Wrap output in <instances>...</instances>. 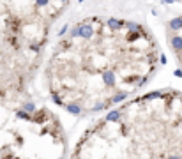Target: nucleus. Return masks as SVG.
<instances>
[{
    "mask_svg": "<svg viewBox=\"0 0 182 159\" xmlns=\"http://www.w3.org/2000/svg\"><path fill=\"white\" fill-rule=\"evenodd\" d=\"M149 83V76H143L140 81H138V87H143V85H147Z\"/></svg>",
    "mask_w": 182,
    "mask_h": 159,
    "instance_id": "nucleus-20",
    "label": "nucleus"
},
{
    "mask_svg": "<svg viewBox=\"0 0 182 159\" xmlns=\"http://www.w3.org/2000/svg\"><path fill=\"white\" fill-rule=\"evenodd\" d=\"M159 60H161V65H164V64H166V55L161 53V55H159Z\"/></svg>",
    "mask_w": 182,
    "mask_h": 159,
    "instance_id": "nucleus-21",
    "label": "nucleus"
},
{
    "mask_svg": "<svg viewBox=\"0 0 182 159\" xmlns=\"http://www.w3.org/2000/svg\"><path fill=\"white\" fill-rule=\"evenodd\" d=\"M64 108H65L69 113H73V115H81V106L78 103H67Z\"/></svg>",
    "mask_w": 182,
    "mask_h": 159,
    "instance_id": "nucleus-8",
    "label": "nucleus"
},
{
    "mask_svg": "<svg viewBox=\"0 0 182 159\" xmlns=\"http://www.w3.org/2000/svg\"><path fill=\"white\" fill-rule=\"evenodd\" d=\"M173 74H175L177 78H182V71H181V69H175V71H173Z\"/></svg>",
    "mask_w": 182,
    "mask_h": 159,
    "instance_id": "nucleus-22",
    "label": "nucleus"
},
{
    "mask_svg": "<svg viewBox=\"0 0 182 159\" xmlns=\"http://www.w3.org/2000/svg\"><path fill=\"white\" fill-rule=\"evenodd\" d=\"M34 4H36V7H46L48 4H50V0H34Z\"/></svg>",
    "mask_w": 182,
    "mask_h": 159,
    "instance_id": "nucleus-18",
    "label": "nucleus"
},
{
    "mask_svg": "<svg viewBox=\"0 0 182 159\" xmlns=\"http://www.w3.org/2000/svg\"><path fill=\"white\" fill-rule=\"evenodd\" d=\"M78 2H85V0H78Z\"/></svg>",
    "mask_w": 182,
    "mask_h": 159,
    "instance_id": "nucleus-26",
    "label": "nucleus"
},
{
    "mask_svg": "<svg viewBox=\"0 0 182 159\" xmlns=\"http://www.w3.org/2000/svg\"><path fill=\"white\" fill-rule=\"evenodd\" d=\"M94 36V28L88 23H80V37L83 39H92Z\"/></svg>",
    "mask_w": 182,
    "mask_h": 159,
    "instance_id": "nucleus-4",
    "label": "nucleus"
},
{
    "mask_svg": "<svg viewBox=\"0 0 182 159\" xmlns=\"http://www.w3.org/2000/svg\"><path fill=\"white\" fill-rule=\"evenodd\" d=\"M46 115H48V113H46V110L42 108L39 111H34V113H32V120H34L36 124H42V122L46 120Z\"/></svg>",
    "mask_w": 182,
    "mask_h": 159,
    "instance_id": "nucleus-7",
    "label": "nucleus"
},
{
    "mask_svg": "<svg viewBox=\"0 0 182 159\" xmlns=\"http://www.w3.org/2000/svg\"><path fill=\"white\" fill-rule=\"evenodd\" d=\"M106 122H117V120H120V111L119 110H113V111H110L108 115H106Z\"/></svg>",
    "mask_w": 182,
    "mask_h": 159,
    "instance_id": "nucleus-10",
    "label": "nucleus"
},
{
    "mask_svg": "<svg viewBox=\"0 0 182 159\" xmlns=\"http://www.w3.org/2000/svg\"><path fill=\"white\" fill-rule=\"evenodd\" d=\"M5 27H7L13 34H18V30H20V27H21V20L20 18H11L9 21H5Z\"/></svg>",
    "mask_w": 182,
    "mask_h": 159,
    "instance_id": "nucleus-6",
    "label": "nucleus"
},
{
    "mask_svg": "<svg viewBox=\"0 0 182 159\" xmlns=\"http://www.w3.org/2000/svg\"><path fill=\"white\" fill-rule=\"evenodd\" d=\"M67 30H69V27H67V25H65V27H64V28H62L60 32H59V36H64V34H65V32H67Z\"/></svg>",
    "mask_w": 182,
    "mask_h": 159,
    "instance_id": "nucleus-23",
    "label": "nucleus"
},
{
    "mask_svg": "<svg viewBox=\"0 0 182 159\" xmlns=\"http://www.w3.org/2000/svg\"><path fill=\"white\" fill-rule=\"evenodd\" d=\"M16 117L21 119V120H27V122L32 120V115H30L28 111H25V110H18V111H16Z\"/></svg>",
    "mask_w": 182,
    "mask_h": 159,
    "instance_id": "nucleus-11",
    "label": "nucleus"
},
{
    "mask_svg": "<svg viewBox=\"0 0 182 159\" xmlns=\"http://www.w3.org/2000/svg\"><path fill=\"white\" fill-rule=\"evenodd\" d=\"M168 27H170V30H173V32H179V30L182 28V16H177V18L170 20Z\"/></svg>",
    "mask_w": 182,
    "mask_h": 159,
    "instance_id": "nucleus-9",
    "label": "nucleus"
},
{
    "mask_svg": "<svg viewBox=\"0 0 182 159\" xmlns=\"http://www.w3.org/2000/svg\"><path fill=\"white\" fill-rule=\"evenodd\" d=\"M170 46H172L173 51L181 57L182 55V36H170Z\"/></svg>",
    "mask_w": 182,
    "mask_h": 159,
    "instance_id": "nucleus-2",
    "label": "nucleus"
},
{
    "mask_svg": "<svg viewBox=\"0 0 182 159\" xmlns=\"http://www.w3.org/2000/svg\"><path fill=\"white\" fill-rule=\"evenodd\" d=\"M164 4H173V0H163Z\"/></svg>",
    "mask_w": 182,
    "mask_h": 159,
    "instance_id": "nucleus-24",
    "label": "nucleus"
},
{
    "mask_svg": "<svg viewBox=\"0 0 182 159\" xmlns=\"http://www.w3.org/2000/svg\"><path fill=\"white\" fill-rule=\"evenodd\" d=\"M41 46H42V42H39V44H36V42H34V44H30V50L37 53V51H39V50H41Z\"/></svg>",
    "mask_w": 182,
    "mask_h": 159,
    "instance_id": "nucleus-19",
    "label": "nucleus"
},
{
    "mask_svg": "<svg viewBox=\"0 0 182 159\" xmlns=\"http://www.w3.org/2000/svg\"><path fill=\"white\" fill-rule=\"evenodd\" d=\"M106 27L111 30V32H119L122 27H126V21L124 20H117V18H110L106 21Z\"/></svg>",
    "mask_w": 182,
    "mask_h": 159,
    "instance_id": "nucleus-3",
    "label": "nucleus"
},
{
    "mask_svg": "<svg viewBox=\"0 0 182 159\" xmlns=\"http://www.w3.org/2000/svg\"><path fill=\"white\" fill-rule=\"evenodd\" d=\"M23 110L28 111V113H34V111H36V104H34V103H25V104H23Z\"/></svg>",
    "mask_w": 182,
    "mask_h": 159,
    "instance_id": "nucleus-15",
    "label": "nucleus"
},
{
    "mask_svg": "<svg viewBox=\"0 0 182 159\" xmlns=\"http://www.w3.org/2000/svg\"><path fill=\"white\" fill-rule=\"evenodd\" d=\"M126 27H127V30H136V28H142L138 23H134V21H126Z\"/></svg>",
    "mask_w": 182,
    "mask_h": 159,
    "instance_id": "nucleus-17",
    "label": "nucleus"
},
{
    "mask_svg": "<svg viewBox=\"0 0 182 159\" xmlns=\"http://www.w3.org/2000/svg\"><path fill=\"white\" fill-rule=\"evenodd\" d=\"M129 96V92H120V94H115L113 97H111V103L113 104H117V103H120V101H124L126 97Z\"/></svg>",
    "mask_w": 182,
    "mask_h": 159,
    "instance_id": "nucleus-12",
    "label": "nucleus"
},
{
    "mask_svg": "<svg viewBox=\"0 0 182 159\" xmlns=\"http://www.w3.org/2000/svg\"><path fill=\"white\" fill-rule=\"evenodd\" d=\"M115 83H117V74L113 71H103V85L104 87L111 88V87H115Z\"/></svg>",
    "mask_w": 182,
    "mask_h": 159,
    "instance_id": "nucleus-1",
    "label": "nucleus"
},
{
    "mask_svg": "<svg viewBox=\"0 0 182 159\" xmlns=\"http://www.w3.org/2000/svg\"><path fill=\"white\" fill-rule=\"evenodd\" d=\"M51 99H53V103H55V104H59V106H65L64 99H62V97L59 96V94H57V92H51Z\"/></svg>",
    "mask_w": 182,
    "mask_h": 159,
    "instance_id": "nucleus-13",
    "label": "nucleus"
},
{
    "mask_svg": "<svg viewBox=\"0 0 182 159\" xmlns=\"http://www.w3.org/2000/svg\"><path fill=\"white\" fill-rule=\"evenodd\" d=\"M71 37H73V39H74V37H80V23L71 28Z\"/></svg>",
    "mask_w": 182,
    "mask_h": 159,
    "instance_id": "nucleus-16",
    "label": "nucleus"
},
{
    "mask_svg": "<svg viewBox=\"0 0 182 159\" xmlns=\"http://www.w3.org/2000/svg\"><path fill=\"white\" fill-rule=\"evenodd\" d=\"M143 36H145V34L142 32V28L129 30V32H127V36H126V41H127V42H136L138 39H142Z\"/></svg>",
    "mask_w": 182,
    "mask_h": 159,
    "instance_id": "nucleus-5",
    "label": "nucleus"
},
{
    "mask_svg": "<svg viewBox=\"0 0 182 159\" xmlns=\"http://www.w3.org/2000/svg\"><path fill=\"white\" fill-rule=\"evenodd\" d=\"M7 41H9V42H11V44H13V48H14V50H20V41L16 39V36H9V37H7Z\"/></svg>",
    "mask_w": 182,
    "mask_h": 159,
    "instance_id": "nucleus-14",
    "label": "nucleus"
},
{
    "mask_svg": "<svg viewBox=\"0 0 182 159\" xmlns=\"http://www.w3.org/2000/svg\"><path fill=\"white\" fill-rule=\"evenodd\" d=\"M60 2H64V4H65V2H69V0H60Z\"/></svg>",
    "mask_w": 182,
    "mask_h": 159,
    "instance_id": "nucleus-25",
    "label": "nucleus"
}]
</instances>
